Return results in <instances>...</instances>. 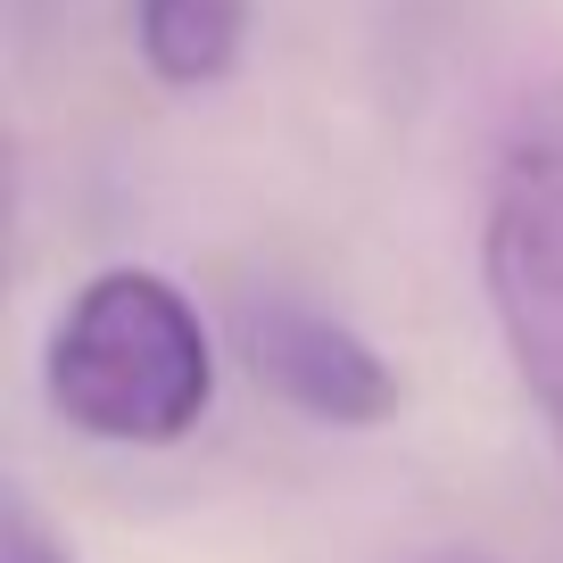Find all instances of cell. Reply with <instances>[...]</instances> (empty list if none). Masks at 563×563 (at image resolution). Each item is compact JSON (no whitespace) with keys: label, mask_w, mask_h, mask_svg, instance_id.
<instances>
[{"label":"cell","mask_w":563,"mask_h":563,"mask_svg":"<svg viewBox=\"0 0 563 563\" xmlns=\"http://www.w3.org/2000/svg\"><path fill=\"white\" fill-rule=\"evenodd\" d=\"M42 398L75 440L183 448L216 406V332L175 274L100 265L51 323Z\"/></svg>","instance_id":"6da1fadb"},{"label":"cell","mask_w":563,"mask_h":563,"mask_svg":"<svg viewBox=\"0 0 563 563\" xmlns=\"http://www.w3.org/2000/svg\"><path fill=\"white\" fill-rule=\"evenodd\" d=\"M481 290L506 365L563 464V100L514 117L481 191Z\"/></svg>","instance_id":"7a4b0ae2"},{"label":"cell","mask_w":563,"mask_h":563,"mask_svg":"<svg viewBox=\"0 0 563 563\" xmlns=\"http://www.w3.org/2000/svg\"><path fill=\"white\" fill-rule=\"evenodd\" d=\"M232 323V356L249 365V382L265 398H282L290 415L332 422V431H382L406 406V382L349 316L299 299V290H232L224 307Z\"/></svg>","instance_id":"3957f363"},{"label":"cell","mask_w":563,"mask_h":563,"mask_svg":"<svg viewBox=\"0 0 563 563\" xmlns=\"http://www.w3.org/2000/svg\"><path fill=\"white\" fill-rule=\"evenodd\" d=\"M133 42L166 91H208L241 67L249 0H133Z\"/></svg>","instance_id":"277c9868"},{"label":"cell","mask_w":563,"mask_h":563,"mask_svg":"<svg viewBox=\"0 0 563 563\" xmlns=\"http://www.w3.org/2000/svg\"><path fill=\"white\" fill-rule=\"evenodd\" d=\"M0 563H75L67 539L34 514V497H25V489H9V506H0Z\"/></svg>","instance_id":"5b68a950"},{"label":"cell","mask_w":563,"mask_h":563,"mask_svg":"<svg viewBox=\"0 0 563 563\" xmlns=\"http://www.w3.org/2000/svg\"><path fill=\"white\" fill-rule=\"evenodd\" d=\"M422 563H489V555H464V547H448V555H422Z\"/></svg>","instance_id":"8992f818"}]
</instances>
